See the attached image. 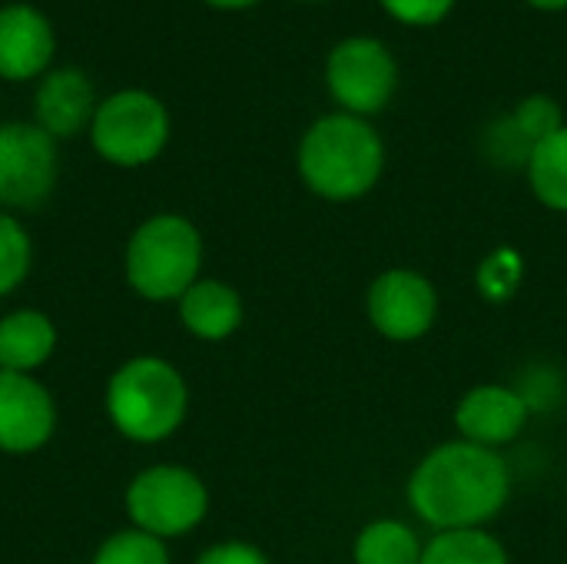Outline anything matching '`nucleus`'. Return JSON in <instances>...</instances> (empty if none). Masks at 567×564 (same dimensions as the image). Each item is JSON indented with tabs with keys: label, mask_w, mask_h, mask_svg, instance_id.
I'll return each mask as SVG.
<instances>
[{
	"label": "nucleus",
	"mask_w": 567,
	"mask_h": 564,
	"mask_svg": "<svg viewBox=\"0 0 567 564\" xmlns=\"http://www.w3.org/2000/svg\"><path fill=\"white\" fill-rule=\"evenodd\" d=\"M512 120H515V126L522 130V136H525L532 146L542 143V140H548V136H555L561 126H567L565 113H561V103L551 100L548 93H532V96H525V100L515 106Z\"/></svg>",
	"instance_id": "obj_21"
},
{
	"label": "nucleus",
	"mask_w": 567,
	"mask_h": 564,
	"mask_svg": "<svg viewBox=\"0 0 567 564\" xmlns=\"http://www.w3.org/2000/svg\"><path fill=\"white\" fill-rule=\"evenodd\" d=\"M53 27L30 3L0 7V76L33 80L53 60Z\"/></svg>",
	"instance_id": "obj_12"
},
{
	"label": "nucleus",
	"mask_w": 567,
	"mask_h": 564,
	"mask_svg": "<svg viewBox=\"0 0 567 564\" xmlns=\"http://www.w3.org/2000/svg\"><path fill=\"white\" fill-rule=\"evenodd\" d=\"M196 564H269V558L256 548V545H246V542H223V545H213L206 548Z\"/></svg>",
	"instance_id": "obj_25"
},
{
	"label": "nucleus",
	"mask_w": 567,
	"mask_h": 564,
	"mask_svg": "<svg viewBox=\"0 0 567 564\" xmlns=\"http://www.w3.org/2000/svg\"><path fill=\"white\" fill-rule=\"evenodd\" d=\"M455 425L465 442L498 449L525 432L528 402L522 392H515L508 386H478L458 402Z\"/></svg>",
	"instance_id": "obj_11"
},
{
	"label": "nucleus",
	"mask_w": 567,
	"mask_h": 564,
	"mask_svg": "<svg viewBox=\"0 0 567 564\" xmlns=\"http://www.w3.org/2000/svg\"><path fill=\"white\" fill-rule=\"evenodd\" d=\"M56 183V146L53 136L37 123L0 126V206L33 209Z\"/></svg>",
	"instance_id": "obj_8"
},
{
	"label": "nucleus",
	"mask_w": 567,
	"mask_h": 564,
	"mask_svg": "<svg viewBox=\"0 0 567 564\" xmlns=\"http://www.w3.org/2000/svg\"><path fill=\"white\" fill-rule=\"evenodd\" d=\"M385 170V143L379 130L352 113L319 116L299 143L302 183L332 203L365 196Z\"/></svg>",
	"instance_id": "obj_2"
},
{
	"label": "nucleus",
	"mask_w": 567,
	"mask_h": 564,
	"mask_svg": "<svg viewBox=\"0 0 567 564\" xmlns=\"http://www.w3.org/2000/svg\"><path fill=\"white\" fill-rule=\"evenodd\" d=\"M33 113H37V126L50 133L53 140L76 136L83 126L93 123V113H96L93 83L76 66L50 70L37 86Z\"/></svg>",
	"instance_id": "obj_13"
},
{
	"label": "nucleus",
	"mask_w": 567,
	"mask_h": 564,
	"mask_svg": "<svg viewBox=\"0 0 567 564\" xmlns=\"http://www.w3.org/2000/svg\"><path fill=\"white\" fill-rule=\"evenodd\" d=\"M525 3H532V7H538V10H567V0H525Z\"/></svg>",
	"instance_id": "obj_27"
},
{
	"label": "nucleus",
	"mask_w": 567,
	"mask_h": 564,
	"mask_svg": "<svg viewBox=\"0 0 567 564\" xmlns=\"http://www.w3.org/2000/svg\"><path fill=\"white\" fill-rule=\"evenodd\" d=\"M485 146H488V156H492V160H498L502 166H512V163H525V166H528L532 143L522 136V130L515 126L512 113H508L505 120H495V123L488 126V140H485Z\"/></svg>",
	"instance_id": "obj_23"
},
{
	"label": "nucleus",
	"mask_w": 567,
	"mask_h": 564,
	"mask_svg": "<svg viewBox=\"0 0 567 564\" xmlns=\"http://www.w3.org/2000/svg\"><path fill=\"white\" fill-rule=\"evenodd\" d=\"M302 3H319V0H302Z\"/></svg>",
	"instance_id": "obj_28"
},
{
	"label": "nucleus",
	"mask_w": 567,
	"mask_h": 564,
	"mask_svg": "<svg viewBox=\"0 0 567 564\" xmlns=\"http://www.w3.org/2000/svg\"><path fill=\"white\" fill-rule=\"evenodd\" d=\"M379 3L392 20L405 27H435L455 10L458 0H379Z\"/></svg>",
	"instance_id": "obj_24"
},
{
	"label": "nucleus",
	"mask_w": 567,
	"mask_h": 564,
	"mask_svg": "<svg viewBox=\"0 0 567 564\" xmlns=\"http://www.w3.org/2000/svg\"><path fill=\"white\" fill-rule=\"evenodd\" d=\"M33 263V246L20 219L10 213H0V299L10 296L30 273Z\"/></svg>",
	"instance_id": "obj_19"
},
{
	"label": "nucleus",
	"mask_w": 567,
	"mask_h": 564,
	"mask_svg": "<svg viewBox=\"0 0 567 564\" xmlns=\"http://www.w3.org/2000/svg\"><path fill=\"white\" fill-rule=\"evenodd\" d=\"M203 236L179 213H159L136 226L126 243V283L146 302H179L199 279Z\"/></svg>",
	"instance_id": "obj_4"
},
{
	"label": "nucleus",
	"mask_w": 567,
	"mask_h": 564,
	"mask_svg": "<svg viewBox=\"0 0 567 564\" xmlns=\"http://www.w3.org/2000/svg\"><path fill=\"white\" fill-rule=\"evenodd\" d=\"M326 86L342 113L372 116L385 110L399 90V63L379 37H346L326 57Z\"/></svg>",
	"instance_id": "obj_7"
},
{
	"label": "nucleus",
	"mask_w": 567,
	"mask_h": 564,
	"mask_svg": "<svg viewBox=\"0 0 567 564\" xmlns=\"http://www.w3.org/2000/svg\"><path fill=\"white\" fill-rule=\"evenodd\" d=\"M525 170H528V183L535 196L548 209L567 213V126L532 146Z\"/></svg>",
	"instance_id": "obj_17"
},
{
	"label": "nucleus",
	"mask_w": 567,
	"mask_h": 564,
	"mask_svg": "<svg viewBox=\"0 0 567 564\" xmlns=\"http://www.w3.org/2000/svg\"><path fill=\"white\" fill-rule=\"evenodd\" d=\"M422 564H508V552L495 535L482 529H458L439 532L425 545Z\"/></svg>",
	"instance_id": "obj_18"
},
{
	"label": "nucleus",
	"mask_w": 567,
	"mask_h": 564,
	"mask_svg": "<svg viewBox=\"0 0 567 564\" xmlns=\"http://www.w3.org/2000/svg\"><path fill=\"white\" fill-rule=\"evenodd\" d=\"M90 140L93 150L113 166H146L169 140V113L146 90H120L96 106Z\"/></svg>",
	"instance_id": "obj_6"
},
{
	"label": "nucleus",
	"mask_w": 567,
	"mask_h": 564,
	"mask_svg": "<svg viewBox=\"0 0 567 564\" xmlns=\"http://www.w3.org/2000/svg\"><path fill=\"white\" fill-rule=\"evenodd\" d=\"M56 429L53 396L23 372H0V452L30 455Z\"/></svg>",
	"instance_id": "obj_10"
},
{
	"label": "nucleus",
	"mask_w": 567,
	"mask_h": 564,
	"mask_svg": "<svg viewBox=\"0 0 567 564\" xmlns=\"http://www.w3.org/2000/svg\"><path fill=\"white\" fill-rule=\"evenodd\" d=\"M179 322L203 342H223L243 326V299L219 279H196L179 296Z\"/></svg>",
	"instance_id": "obj_14"
},
{
	"label": "nucleus",
	"mask_w": 567,
	"mask_h": 564,
	"mask_svg": "<svg viewBox=\"0 0 567 564\" xmlns=\"http://www.w3.org/2000/svg\"><path fill=\"white\" fill-rule=\"evenodd\" d=\"M518 283H522V256L512 249H495L478 269V289L485 299L502 302V299L515 296Z\"/></svg>",
	"instance_id": "obj_22"
},
{
	"label": "nucleus",
	"mask_w": 567,
	"mask_h": 564,
	"mask_svg": "<svg viewBox=\"0 0 567 564\" xmlns=\"http://www.w3.org/2000/svg\"><path fill=\"white\" fill-rule=\"evenodd\" d=\"M512 495L508 462L475 442H445L432 449L409 479V502L415 515L439 529H482Z\"/></svg>",
	"instance_id": "obj_1"
},
{
	"label": "nucleus",
	"mask_w": 567,
	"mask_h": 564,
	"mask_svg": "<svg viewBox=\"0 0 567 564\" xmlns=\"http://www.w3.org/2000/svg\"><path fill=\"white\" fill-rule=\"evenodd\" d=\"M422 545L415 532L395 519L372 522L355 539V564H422Z\"/></svg>",
	"instance_id": "obj_16"
},
{
	"label": "nucleus",
	"mask_w": 567,
	"mask_h": 564,
	"mask_svg": "<svg viewBox=\"0 0 567 564\" xmlns=\"http://www.w3.org/2000/svg\"><path fill=\"white\" fill-rule=\"evenodd\" d=\"M439 316L435 286L415 269H389L369 289V319L392 342L422 339Z\"/></svg>",
	"instance_id": "obj_9"
},
{
	"label": "nucleus",
	"mask_w": 567,
	"mask_h": 564,
	"mask_svg": "<svg viewBox=\"0 0 567 564\" xmlns=\"http://www.w3.org/2000/svg\"><path fill=\"white\" fill-rule=\"evenodd\" d=\"M209 7H219V10H246V7H252L256 0H206Z\"/></svg>",
	"instance_id": "obj_26"
},
{
	"label": "nucleus",
	"mask_w": 567,
	"mask_h": 564,
	"mask_svg": "<svg viewBox=\"0 0 567 564\" xmlns=\"http://www.w3.org/2000/svg\"><path fill=\"white\" fill-rule=\"evenodd\" d=\"M209 492L203 479L183 465H150L126 489V515L133 529L166 542L203 525Z\"/></svg>",
	"instance_id": "obj_5"
},
{
	"label": "nucleus",
	"mask_w": 567,
	"mask_h": 564,
	"mask_svg": "<svg viewBox=\"0 0 567 564\" xmlns=\"http://www.w3.org/2000/svg\"><path fill=\"white\" fill-rule=\"evenodd\" d=\"M90 564H169V552L166 542L140 529H123L96 548Z\"/></svg>",
	"instance_id": "obj_20"
},
{
	"label": "nucleus",
	"mask_w": 567,
	"mask_h": 564,
	"mask_svg": "<svg viewBox=\"0 0 567 564\" xmlns=\"http://www.w3.org/2000/svg\"><path fill=\"white\" fill-rule=\"evenodd\" d=\"M189 389L179 369L156 356L123 362L106 382V416L113 429L140 445H156L183 425Z\"/></svg>",
	"instance_id": "obj_3"
},
{
	"label": "nucleus",
	"mask_w": 567,
	"mask_h": 564,
	"mask_svg": "<svg viewBox=\"0 0 567 564\" xmlns=\"http://www.w3.org/2000/svg\"><path fill=\"white\" fill-rule=\"evenodd\" d=\"M56 352V326L40 309H17L0 319V372L30 376Z\"/></svg>",
	"instance_id": "obj_15"
}]
</instances>
